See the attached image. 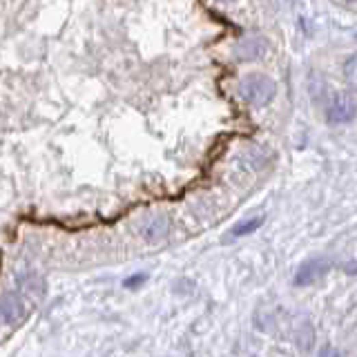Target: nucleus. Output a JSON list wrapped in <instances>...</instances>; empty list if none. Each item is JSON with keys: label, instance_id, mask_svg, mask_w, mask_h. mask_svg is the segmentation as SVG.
<instances>
[{"label": "nucleus", "instance_id": "f257e3e1", "mask_svg": "<svg viewBox=\"0 0 357 357\" xmlns=\"http://www.w3.org/2000/svg\"><path fill=\"white\" fill-rule=\"evenodd\" d=\"M277 94V83L266 74H248L239 83V96L250 105H266Z\"/></svg>", "mask_w": 357, "mask_h": 357}, {"label": "nucleus", "instance_id": "f03ea898", "mask_svg": "<svg viewBox=\"0 0 357 357\" xmlns=\"http://www.w3.org/2000/svg\"><path fill=\"white\" fill-rule=\"evenodd\" d=\"M330 263L326 259H308L304 261L300 270H297L295 275V286H310L315 284L317 279H321L326 273H328Z\"/></svg>", "mask_w": 357, "mask_h": 357}, {"label": "nucleus", "instance_id": "7ed1b4c3", "mask_svg": "<svg viewBox=\"0 0 357 357\" xmlns=\"http://www.w3.org/2000/svg\"><path fill=\"white\" fill-rule=\"evenodd\" d=\"M25 317V306L23 300L16 293L0 295V321L5 324H18Z\"/></svg>", "mask_w": 357, "mask_h": 357}, {"label": "nucleus", "instance_id": "20e7f679", "mask_svg": "<svg viewBox=\"0 0 357 357\" xmlns=\"http://www.w3.org/2000/svg\"><path fill=\"white\" fill-rule=\"evenodd\" d=\"M353 114H355V105H353L351 96H337V98H333V101H330L328 109H326L328 121L333 123V125L353 121Z\"/></svg>", "mask_w": 357, "mask_h": 357}, {"label": "nucleus", "instance_id": "39448f33", "mask_svg": "<svg viewBox=\"0 0 357 357\" xmlns=\"http://www.w3.org/2000/svg\"><path fill=\"white\" fill-rule=\"evenodd\" d=\"M263 52H266V40L261 36L243 38L239 45L235 47V54L237 58H241V61H254V58H259Z\"/></svg>", "mask_w": 357, "mask_h": 357}, {"label": "nucleus", "instance_id": "423d86ee", "mask_svg": "<svg viewBox=\"0 0 357 357\" xmlns=\"http://www.w3.org/2000/svg\"><path fill=\"white\" fill-rule=\"evenodd\" d=\"M168 235V219L166 217H155L152 221H148L146 228H143V237L148 241H159Z\"/></svg>", "mask_w": 357, "mask_h": 357}, {"label": "nucleus", "instance_id": "0eeeda50", "mask_svg": "<svg viewBox=\"0 0 357 357\" xmlns=\"http://www.w3.org/2000/svg\"><path fill=\"white\" fill-rule=\"evenodd\" d=\"M263 224V219L261 217H254V219H248V221H241V224H237L233 230H230V237H246V235H250L254 233L257 228Z\"/></svg>", "mask_w": 357, "mask_h": 357}, {"label": "nucleus", "instance_id": "6e6552de", "mask_svg": "<svg viewBox=\"0 0 357 357\" xmlns=\"http://www.w3.org/2000/svg\"><path fill=\"white\" fill-rule=\"evenodd\" d=\"M146 282H148V275H146V273H137V275L127 277L125 282H123V286H125V288H139V286H143Z\"/></svg>", "mask_w": 357, "mask_h": 357}]
</instances>
